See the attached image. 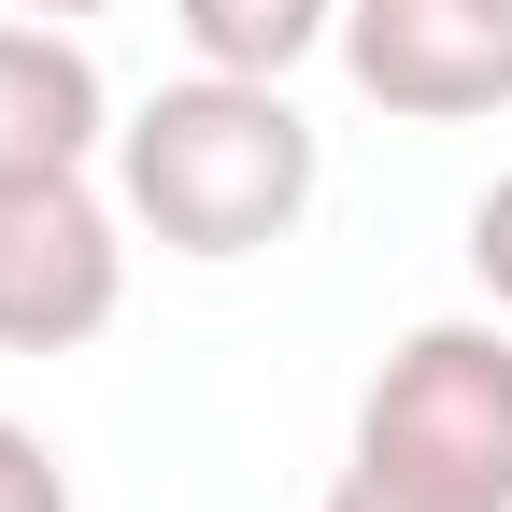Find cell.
<instances>
[{"mask_svg": "<svg viewBox=\"0 0 512 512\" xmlns=\"http://www.w3.org/2000/svg\"><path fill=\"white\" fill-rule=\"evenodd\" d=\"M313 185H328L313 114L271 72H185L143 114H114V200L128 228H157V256H200V271L271 256L313 214Z\"/></svg>", "mask_w": 512, "mask_h": 512, "instance_id": "6da1fadb", "label": "cell"}, {"mask_svg": "<svg viewBox=\"0 0 512 512\" xmlns=\"http://www.w3.org/2000/svg\"><path fill=\"white\" fill-rule=\"evenodd\" d=\"M356 470L470 498V512H512V342L470 328V313L456 328H413L370 370V399H356Z\"/></svg>", "mask_w": 512, "mask_h": 512, "instance_id": "7a4b0ae2", "label": "cell"}, {"mask_svg": "<svg viewBox=\"0 0 512 512\" xmlns=\"http://www.w3.org/2000/svg\"><path fill=\"white\" fill-rule=\"evenodd\" d=\"M128 299V214L86 171H15L0 185V356H72Z\"/></svg>", "mask_w": 512, "mask_h": 512, "instance_id": "3957f363", "label": "cell"}, {"mask_svg": "<svg viewBox=\"0 0 512 512\" xmlns=\"http://www.w3.org/2000/svg\"><path fill=\"white\" fill-rule=\"evenodd\" d=\"M342 72L399 128L512 114V0H342Z\"/></svg>", "mask_w": 512, "mask_h": 512, "instance_id": "277c9868", "label": "cell"}, {"mask_svg": "<svg viewBox=\"0 0 512 512\" xmlns=\"http://www.w3.org/2000/svg\"><path fill=\"white\" fill-rule=\"evenodd\" d=\"M114 143V86L57 15H0V185L15 171H86Z\"/></svg>", "mask_w": 512, "mask_h": 512, "instance_id": "5b68a950", "label": "cell"}, {"mask_svg": "<svg viewBox=\"0 0 512 512\" xmlns=\"http://www.w3.org/2000/svg\"><path fill=\"white\" fill-rule=\"evenodd\" d=\"M171 29L200 72H299L313 43H342V0H171Z\"/></svg>", "mask_w": 512, "mask_h": 512, "instance_id": "8992f818", "label": "cell"}, {"mask_svg": "<svg viewBox=\"0 0 512 512\" xmlns=\"http://www.w3.org/2000/svg\"><path fill=\"white\" fill-rule=\"evenodd\" d=\"M0 512H72V470L43 456V427L0 413Z\"/></svg>", "mask_w": 512, "mask_h": 512, "instance_id": "52a82bcc", "label": "cell"}, {"mask_svg": "<svg viewBox=\"0 0 512 512\" xmlns=\"http://www.w3.org/2000/svg\"><path fill=\"white\" fill-rule=\"evenodd\" d=\"M470 271H484V299L512 313V171L484 185V200H470Z\"/></svg>", "mask_w": 512, "mask_h": 512, "instance_id": "ba28073f", "label": "cell"}, {"mask_svg": "<svg viewBox=\"0 0 512 512\" xmlns=\"http://www.w3.org/2000/svg\"><path fill=\"white\" fill-rule=\"evenodd\" d=\"M328 512H470V498H427V484H384V470H356V456H342Z\"/></svg>", "mask_w": 512, "mask_h": 512, "instance_id": "9c48e42d", "label": "cell"}, {"mask_svg": "<svg viewBox=\"0 0 512 512\" xmlns=\"http://www.w3.org/2000/svg\"><path fill=\"white\" fill-rule=\"evenodd\" d=\"M0 15H114V0H0Z\"/></svg>", "mask_w": 512, "mask_h": 512, "instance_id": "30bf717a", "label": "cell"}]
</instances>
